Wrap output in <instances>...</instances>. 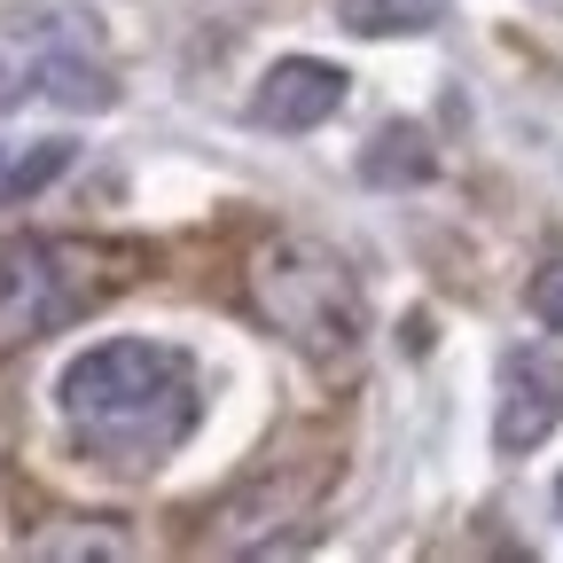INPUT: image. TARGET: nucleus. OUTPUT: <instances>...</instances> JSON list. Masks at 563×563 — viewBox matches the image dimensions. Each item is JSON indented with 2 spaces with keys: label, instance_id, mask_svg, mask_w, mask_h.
<instances>
[{
  "label": "nucleus",
  "instance_id": "nucleus-1",
  "mask_svg": "<svg viewBox=\"0 0 563 563\" xmlns=\"http://www.w3.org/2000/svg\"><path fill=\"white\" fill-rule=\"evenodd\" d=\"M55 399L87 454L110 470H157L196 431V361L157 336H110L63 368Z\"/></svg>",
  "mask_w": 563,
  "mask_h": 563
},
{
  "label": "nucleus",
  "instance_id": "nucleus-2",
  "mask_svg": "<svg viewBox=\"0 0 563 563\" xmlns=\"http://www.w3.org/2000/svg\"><path fill=\"white\" fill-rule=\"evenodd\" d=\"M251 306L266 313V329L282 344H298L313 368H352L368 336V298L352 266L313 243V235H282L251 258Z\"/></svg>",
  "mask_w": 563,
  "mask_h": 563
},
{
  "label": "nucleus",
  "instance_id": "nucleus-3",
  "mask_svg": "<svg viewBox=\"0 0 563 563\" xmlns=\"http://www.w3.org/2000/svg\"><path fill=\"white\" fill-rule=\"evenodd\" d=\"M141 266L133 243H87V235H9L0 243V352L32 336H55L87 321L110 290H125Z\"/></svg>",
  "mask_w": 563,
  "mask_h": 563
},
{
  "label": "nucleus",
  "instance_id": "nucleus-4",
  "mask_svg": "<svg viewBox=\"0 0 563 563\" xmlns=\"http://www.w3.org/2000/svg\"><path fill=\"white\" fill-rule=\"evenodd\" d=\"M563 422V361L555 352H509L501 361V407H493V446L532 454Z\"/></svg>",
  "mask_w": 563,
  "mask_h": 563
},
{
  "label": "nucleus",
  "instance_id": "nucleus-5",
  "mask_svg": "<svg viewBox=\"0 0 563 563\" xmlns=\"http://www.w3.org/2000/svg\"><path fill=\"white\" fill-rule=\"evenodd\" d=\"M344 95H352V79L336 63H321V55H282V63H266V79H258V95H251V118L266 125V133H313V125H329L336 110H344Z\"/></svg>",
  "mask_w": 563,
  "mask_h": 563
},
{
  "label": "nucleus",
  "instance_id": "nucleus-6",
  "mask_svg": "<svg viewBox=\"0 0 563 563\" xmlns=\"http://www.w3.org/2000/svg\"><path fill=\"white\" fill-rule=\"evenodd\" d=\"M321 477H329L321 462H313V470H298V477H274V470H258V477H251V493H235V501L220 509V525H228V532H220V548H251L266 525L298 517V509L313 501V493H321Z\"/></svg>",
  "mask_w": 563,
  "mask_h": 563
},
{
  "label": "nucleus",
  "instance_id": "nucleus-7",
  "mask_svg": "<svg viewBox=\"0 0 563 563\" xmlns=\"http://www.w3.org/2000/svg\"><path fill=\"white\" fill-rule=\"evenodd\" d=\"M431 173H439V150H431V133H422L415 118L376 125V141L361 150V180L368 188H422Z\"/></svg>",
  "mask_w": 563,
  "mask_h": 563
},
{
  "label": "nucleus",
  "instance_id": "nucleus-8",
  "mask_svg": "<svg viewBox=\"0 0 563 563\" xmlns=\"http://www.w3.org/2000/svg\"><path fill=\"white\" fill-rule=\"evenodd\" d=\"M336 24L361 40H422L446 24V0H336Z\"/></svg>",
  "mask_w": 563,
  "mask_h": 563
},
{
  "label": "nucleus",
  "instance_id": "nucleus-9",
  "mask_svg": "<svg viewBox=\"0 0 563 563\" xmlns=\"http://www.w3.org/2000/svg\"><path fill=\"white\" fill-rule=\"evenodd\" d=\"M40 87L63 102V110H118V79L87 55H47L40 63Z\"/></svg>",
  "mask_w": 563,
  "mask_h": 563
},
{
  "label": "nucleus",
  "instance_id": "nucleus-10",
  "mask_svg": "<svg viewBox=\"0 0 563 563\" xmlns=\"http://www.w3.org/2000/svg\"><path fill=\"white\" fill-rule=\"evenodd\" d=\"M70 173V141H40V150H16L9 157V173H0V196L9 203H32L47 180H63Z\"/></svg>",
  "mask_w": 563,
  "mask_h": 563
},
{
  "label": "nucleus",
  "instance_id": "nucleus-11",
  "mask_svg": "<svg viewBox=\"0 0 563 563\" xmlns=\"http://www.w3.org/2000/svg\"><path fill=\"white\" fill-rule=\"evenodd\" d=\"M525 306H532V321H540V329H555V336H563V258H540V266H532Z\"/></svg>",
  "mask_w": 563,
  "mask_h": 563
},
{
  "label": "nucleus",
  "instance_id": "nucleus-12",
  "mask_svg": "<svg viewBox=\"0 0 563 563\" xmlns=\"http://www.w3.org/2000/svg\"><path fill=\"white\" fill-rule=\"evenodd\" d=\"M40 555H125L118 532H87V540H32Z\"/></svg>",
  "mask_w": 563,
  "mask_h": 563
},
{
  "label": "nucleus",
  "instance_id": "nucleus-13",
  "mask_svg": "<svg viewBox=\"0 0 563 563\" xmlns=\"http://www.w3.org/2000/svg\"><path fill=\"white\" fill-rule=\"evenodd\" d=\"M16 102H24V63L0 47V110H16Z\"/></svg>",
  "mask_w": 563,
  "mask_h": 563
},
{
  "label": "nucleus",
  "instance_id": "nucleus-14",
  "mask_svg": "<svg viewBox=\"0 0 563 563\" xmlns=\"http://www.w3.org/2000/svg\"><path fill=\"white\" fill-rule=\"evenodd\" d=\"M9 157H16V150H9V141H0V173H9Z\"/></svg>",
  "mask_w": 563,
  "mask_h": 563
},
{
  "label": "nucleus",
  "instance_id": "nucleus-15",
  "mask_svg": "<svg viewBox=\"0 0 563 563\" xmlns=\"http://www.w3.org/2000/svg\"><path fill=\"white\" fill-rule=\"evenodd\" d=\"M555 509H563V477H555Z\"/></svg>",
  "mask_w": 563,
  "mask_h": 563
}]
</instances>
